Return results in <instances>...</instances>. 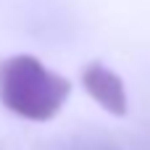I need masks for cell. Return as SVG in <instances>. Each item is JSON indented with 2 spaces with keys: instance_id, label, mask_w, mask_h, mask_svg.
I'll return each mask as SVG.
<instances>
[{
  "instance_id": "6da1fadb",
  "label": "cell",
  "mask_w": 150,
  "mask_h": 150,
  "mask_svg": "<svg viewBox=\"0 0 150 150\" xmlns=\"http://www.w3.org/2000/svg\"><path fill=\"white\" fill-rule=\"evenodd\" d=\"M69 95L71 82L47 69L37 55L18 53L0 63V103L26 121L55 119Z\"/></svg>"
},
{
  "instance_id": "7a4b0ae2",
  "label": "cell",
  "mask_w": 150,
  "mask_h": 150,
  "mask_svg": "<svg viewBox=\"0 0 150 150\" xmlns=\"http://www.w3.org/2000/svg\"><path fill=\"white\" fill-rule=\"evenodd\" d=\"M82 87H84V92H87L105 113H111V116H116V119L127 116V111H129V98H127L124 79H121L116 71L105 69V66L98 63V61H95V63H87L84 71H82Z\"/></svg>"
},
{
  "instance_id": "3957f363",
  "label": "cell",
  "mask_w": 150,
  "mask_h": 150,
  "mask_svg": "<svg viewBox=\"0 0 150 150\" xmlns=\"http://www.w3.org/2000/svg\"><path fill=\"white\" fill-rule=\"evenodd\" d=\"M84 150H108V148H100V145H92V148H84Z\"/></svg>"
}]
</instances>
